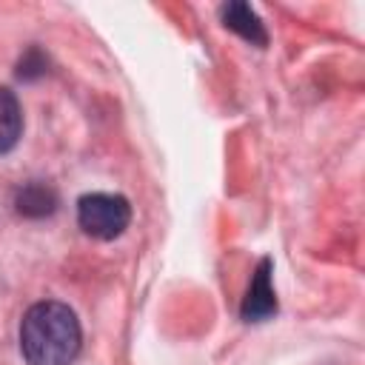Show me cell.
<instances>
[{
    "label": "cell",
    "instance_id": "6da1fadb",
    "mask_svg": "<svg viewBox=\"0 0 365 365\" xmlns=\"http://www.w3.org/2000/svg\"><path fill=\"white\" fill-rule=\"evenodd\" d=\"M83 331L77 314L57 302H34L20 322V351L29 365H71L80 354Z\"/></svg>",
    "mask_w": 365,
    "mask_h": 365
},
{
    "label": "cell",
    "instance_id": "7a4b0ae2",
    "mask_svg": "<svg viewBox=\"0 0 365 365\" xmlns=\"http://www.w3.org/2000/svg\"><path fill=\"white\" fill-rule=\"evenodd\" d=\"M131 222V205L123 194H83L77 200V225L94 240H114Z\"/></svg>",
    "mask_w": 365,
    "mask_h": 365
},
{
    "label": "cell",
    "instance_id": "3957f363",
    "mask_svg": "<svg viewBox=\"0 0 365 365\" xmlns=\"http://www.w3.org/2000/svg\"><path fill=\"white\" fill-rule=\"evenodd\" d=\"M274 311H277V294L271 288V259L262 257L259 265L254 268V277H251V285L245 291L240 314H242L245 322H262Z\"/></svg>",
    "mask_w": 365,
    "mask_h": 365
},
{
    "label": "cell",
    "instance_id": "277c9868",
    "mask_svg": "<svg viewBox=\"0 0 365 365\" xmlns=\"http://www.w3.org/2000/svg\"><path fill=\"white\" fill-rule=\"evenodd\" d=\"M220 17H222V26H225V29L237 31V34L245 37L248 43H254V46H265V43H268V31H265L259 14H257L248 3H240V0H237V3H225V6L220 9Z\"/></svg>",
    "mask_w": 365,
    "mask_h": 365
},
{
    "label": "cell",
    "instance_id": "5b68a950",
    "mask_svg": "<svg viewBox=\"0 0 365 365\" xmlns=\"http://www.w3.org/2000/svg\"><path fill=\"white\" fill-rule=\"evenodd\" d=\"M23 134V108L11 88L0 86V154L11 151Z\"/></svg>",
    "mask_w": 365,
    "mask_h": 365
},
{
    "label": "cell",
    "instance_id": "8992f818",
    "mask_svg": "<svg viewBox=\"0 0 365 365\" xmlns=\"http://www.w3.org/2000/svg\"><path fill=\"white\" fill-rule=\"evenodd\" d=\"M14 205L23 217H48L57 208V194L46 182H29L17 191Z\"/></svg>",
    "mask_w": 365,
    "mask_h": 365
}]
</instances>
